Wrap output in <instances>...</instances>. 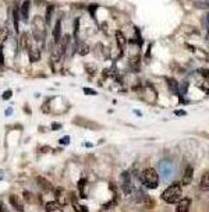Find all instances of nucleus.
Here are the masks:
<instances>
[{"label": "nucleus", "instance_id": "1", "mask_svg": "<svg viewBox=\"0 0 209 212\" xmlns=\"http://www.w3.org/2000/svg\"><path fill=\"white\" fill-rule=\"evenodd\" d=\"M32 28H34V41L37 42L38 46L42 49L46 39V21L41 15H37V17H34Z\"/></svg>", "mask_w": 209, "mask_h": 212}, {"label": "nucleus", "instance_id": "2", "mask_svg": "<svg viewBox=\"0 0 209 212\" xmlns=\"http://www.w3.org/2000/svg\"><path fill=\"white\" fill-rule=\"evenodd\" d=\"M140 180L148 189H156L159 186V173L153 167H148L140 175Z\"/></svg>", "mask_w": 209, "mask_h": 212}, {"label": "nucleus", "instance_id": "3", "mask_svg": "<svg viewBox=\"0 0 209 212\" xmlns=\"http://www.w3.org/2000/svg\"><path fill=\"white\" fill-rule=\"evenodd\" d=\"M181 186L177 184V183H174V184L169 186L167 189L164 190L163 193H162V200L166 201L167 204H174V202H178L180 198H181Z\"/></svg>", "mask_w": 209, "mask_h": 212}, {"label": "nucleus", "instance_id": "4", "mask_svg": "<svg viewBox=\"0 0 209 212\" xmlns=\"http://www.w3.org/2000/svg\"><path fill=\"white\" fill-rule=\"evenodd\" d=\"M158 170H159V175L162 176V179H163L164 181L173 180V176H174V166H173V163L170 161H167V159L162 161L159 163V166H158Z\"/></svg>", "mask_w": 209, "mask_h": 212}, {"label": "nucleus", "instance_id": "5", "mask_svg": "<svg viewBox=\"0 0 209 212\" xmlns=\"http://www.w3.org/2000/svg\"><path fill=\"white\" fill-rule=\"evenodd\" d=\"M28 56H29V61L31 63H37L41 60V48L38 46V43L34 39L28 42Z\"/></svg>", "mask_w": 209, "mask_h": 212}, {"label": "nucleus", "instance_id": "6", "mask_svg": "<svg viewBox=\"0 0 209 212\" xmlns=\"http://www.w3.org/2000/svg\"><path fill=\"white\" fill-rule=\"evenodd\" d=\"M121 190H123L126 194H130L132 190V181H131V177H130V173L128 172H123L121 176Z\"/></svg>", "mask_w": 209, "mask_h": 212}, {"label": "nucleus", "instance_id": "7", "mask_svg": "<svg viewBox=\"0 0 209 212\" xmlns=\"http://www.w3.org/2000/svg\"><path fill=\"white\" fill-rule=\"evenodd\" d=\"M190 207H191V200L190 198H183V200L178 201L176 212H188Z\"/></svg>", "mask_w": 209, "mask_h": 212}, {"label": "nucleus", "instance_id": "8", "mask_svg": "<svg viewBox=\"0 0 209 212\" xmlns=\"http://www.w3.org/2000/svg\"><path fill=\"white\" fill-rule=\"evenodd\" d=\"M192 177H194V169L191 167V166H188L186 169V172H184V176H183V180L181 183L184 186H188L192 181Z\"/></svg>", "mask_w": 209, "mask_h": 212}, {"label": "nucleus", "instance_id": "9", "mask_svg": "<svg viewBox=\"0 0 209 212\" xmlns=\"http://www.w3.org/2000/svg\"><path fill=\"white\" fill-rule=\"evenodd\" d=\"M53 39H55L56 45H57L60 42V39H61V21H60V20L56 21V25H55V28H53Z\"/></svg>", "mask_w": 209, "mask_h": 212}, {"label": "nucleus", "instance_id": "10", "mask_svg": "<svg viewBox=\"0 0 209 212\" xmlns=\"http://www.w3.org/2000/svg\"><path fill=\"white\" fill-rule=\"evenodd\" d=\"M29 6H31V1L29 0H24L21 7H20V14L23 20H28V15H29Z\"/></svg>", "mask_w": 209, "mask_h": 212}, {"label": "nucleus", "instance_id": "11", "mask_svg": "<svg viewBox=\"0 0 209 212\" xmlns=\"http://www.w3.org/2000/svg\"><path fill=\"white\" fill-rule=\"evenodd\" d=\"M116 41H117V46L121 50H124L126 46H127V39H126V37H124V34L121 31H116Z\"/></svg>", "mask_w": 209, "mask_h": 212}, {"label": "nucleus", "instance_id": "12", "mask_svg": "<svg viewBox=\"0 0 209 212\" xmlns=\"http://www.w3.org/2000/svg\"><path fill=\"white\" fill-rule=\"evenodd\" d=\"M200 190L202 191H208L209 190V172H205L202 179L200 181Z\"/></svg>", "mask_w": 209, "mask_h": 212}, {"label": "nucleus", "instance_id": "13", "mask_svg": "<svg viewBox=\"0 0 209 212\" xmlns=\"http://www.w3.org/2000/svg\"><path fill=\"white\" fill-rule=\"evenodd\" d=\"M56 198H57V201H59L61 205L67 204V195H66V190L61 189V187L56 190Z\"/></svg>", "mask_w": 209, "mask_h": 212}, {"label": "nucleus", "instance_id": "14", "mask_svg": "<svg viewBox=\"0 0 209 212\" xmlns=\"http://www.w3.org/2000/svg\"><path fill=\"white\" fill-rule=\"evenodd\" d=\"M10 204L13 205L15 209L18 212H24V207H23V202L18 200V197H15V195H10Z\"/></svg>", "mask_w": 209, "mask_h": 212}, {"label": "nucleus", "instance_id": "15", "mask_svg": "<svg viewBox=\"0 0 209 212\" xmlns=\"http://www.w3.org/2000/svg\"><path fill=\"white\" fill-rule=\"evenodd\" d=\"M77 50H78V55H80V56H86L89 52H91V48H89V45H88V43H85V42H84V43H81V45L77 48Z\"/></svg>", "mask_w": 209, "mask_h": 212}, {"label": "nucleus", "instance_id": "16", "mask_svg": "<svg viewBox=\"0 0 209 212\" xmlns=\"http://www.w3.org/2000/svg\"><path fill=\"white\" fill-rule=\"evenodd\" d=\"M130 67L132 70H135V71L140 70V56H132L130 59Z\"/></svg>", "mask_w": 209, "mask_h": 212}, {"label": "nucleus", "instance_id": "17", "mask_svg": "<svg viewBox=\"0 0 209 212\" xmlns=\"http://www.w3.org/2000/svg\"><path fill=\"white\" fill-rule=\"evenodd\" d=\"M166 83H167L169 88H170V91L172 92H177L178 89V83L176 81L174 78H166Z\"/></svg>", "mask_w": 209, "mask_h": 212}, {"label": "nucleus", "instance_id": "18", "mask_svg": "<svg viewBox=\"0 0 209 212\" xmlns=\"http://www.w3.org/2000/svg\"><path fill=\"white\" fill-rule=\"evenodd\" d=\"M9 38V32H7V29L3 27H0V48L3 46V43L6 42V39Z\"/></svg>", "mask_w": 209, "mask_h": 212}, {"label": "nucleus", "instance_id": "19", "mask_svg": "<svg viewBox=\"0 0 209 212\" xmlns=\"http://www.w3.org/2000/svg\"><path fill=\"white\" fill-rule=\"evenodd\" d=\"M46 209H48V212H63L61 211V208H60L56 202H49L48 205H46Z\"/></svg>", "mask_w": 209, "mask_h": 212}, {"label": "nucleus", "instance_id": "20", "mask_svg": "<svg viewBox=\"0 0 209 212\" xmlns=\"http://www.w3.org/2000/svg\"><path fill=\"white\" fill-rule=\"evenodd\" d=\"M53 10H55V6L53 4H49L48 6V10H46V24H50V21H52V14H53Z\"/></svg>", "mask_w": 209, "mask_h": 212}, {"label": "nucleus", "instance_id": "21", "mask_svg": "<svg viewBox=\"0 0 209 212\" xmlns=\"http://www.w3.org/2000/svg\"><path fill=\"white\" fill-rule=\"evenodd\" d=\"M28 42H29V37L24 32L21 39H20V49H25V48L28 46Z\"/></svg>", "mask_w": 209, "mask_h": 212}, {"label": "nucleus", "instance_id": "22", "mask_svg": "<svg viewBox=\"0 0 209 212\" xmlns=\"http://www.w3.org/2000/svg\"><path fill=\"white\" fill-rule=\"evenodd\" d=\"M13 18H14V28H15V31L18 32V24H20L18 10H14V11H13Z\"/></svg>", "mask_w": 209, "mask_h": 212}, {"label": "nucleus", "instance_id": "23", "mask_svg": "<svg viewBox=\"0 0 209 212\" xmlns=\"http://www.w3.org/2000/svg\"><path fill=\"white\" fill-rule=\"evenodd\" d=\"M74 205V209H75V212H88V209H86V207H82V205H80V204H77L75 201L73 202Z\"/></svg>", "mask_w": 209, "mask_h": 212}, {"label": "nucleus", "instance_id": "24", "mask_svg": "<svg viewBox=\"0 0 209 212\" xmlns=\"http://www.w3.org/2000/svg\"><path fill=\"white\" fill-rule=\"evenodd\" d=\"M78 28H80V20L75 18L74 20V34H73L75 39L78 38Z\"/></svg>", "mask_w": 209, "mask_h": 212}, {"label": "nucleus", "instance_id": "25", "mask_svg": "<svg viewBox=\"0 0 209 212\" xmlns=\"http://www.w3.org/2000/svg\"><path fill=\"white\" fill-rule=\"evenodd\" d=\"M86 71H88V74H91V77H92V75H95V73H96L95 66H92V64H86Z\"/></svg>", "mask_w": 209, "mask_h": 212}, {"label": "nucleus", "instance_id": "26", "mask_svg": "<svg viewBox=\"0 0 209 212\" xmlns=\"http://www.w3.org/2000/svg\"><path fill=\"white\" fill-rule=\"evenodd\" d=\"M200 74H202V75H204V78L209 80V70H206V69H200Z\"/></svg>", "mask_w": 209, "mask_h": 212}, {"label": "nucleus", "instance_id": "27", "mask_svg": "<svg viewBox=\"0 0 209 212\" xmlns=\"http://www.w3.org/2000/svg\"><path fill=\"white\" fill-rule=\"evenodd\" d=\"M11 95H13L11 89H7V91L3 94V99H4V101H7V99H10V98H11Z\"/></svg>", "mask_w": 209, "mask_h": 212}, {"label": "nucleus", "instance_id": "28", "mask_svg": "<svg viewBox=\"0 0 209 212\" xmlns=\"http://www.w3.org/2000/svg\"><path fill=\"white\" fill-rule=\"evenodd\" d=\"M84 94H86V95H96V91H92L89 88H84Z\"/></svg>", "mask_w": 209, "mask_h": 212}, {"label": "nucleus", "instance_id": "29", "mask_svg": "<svg viewBox=\"0 0 209 212\" xmlns=\"http://www.w3.org/2000/svg\"><path fill=\"white\" fill-rule=\"evenodd\" d=\"M68 143H70V137H67V135L60 140V144H68Z\"/></svg>", "mask_w": 209, "mask_h": 212}, {"label": "nucleus", "instance_id": "30", "mask_svg": "<svg viewBox=\"0 0 209 212\" xmlns=\"http://www.w3.org/2000/svg\"><path fill=\"white\" fill-rule=\"evenodd\" d=\"M174 115H176V116H186L187 112L186 110H176V112H174Z\"/></svg>", "mask_w": 209, "mask_h": 212}, {"label": "nucleus", "instance_id": "31", "mask_svg": "<svg viewBox=\"0 0 209 212\" xmlns=\"http://www.w3.org/2000/svg\"><path fill=\"white\" fill-rule=\"evenodd\" d=\"M52 129H53V130H59V129H61V126H60V124H53V126H52Z\"/></svg>", "mask_w": 209, "mask_h": 212}, {"label": "nucleus", "instance_id": "32", "mask_svg": "<svg viewBox=\"0 0 209 212\" xmlns=\"http://www.w3.org/2000/svg\"><path fill=\"white\" fill-rule=\"evenodd\" d=\"M0 212H6V211H4V209H0Z\"/></svg>", "mask_w": 209, "mask_h": 212}, {"label": "nucleus", "instance_id": "33", "mask_svg": "<svg viewBox=\"0 0 209 212\" xmlns=\"http://www.w3.org/2000/svg\"><path fill=\"white\" fill-rule=\"evenodd\" d=\"M208 21H209V14H208Z\"/></svg>", "mask_w": 209, "mask_h": 212}]
</instances>
